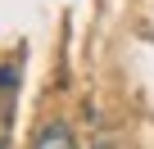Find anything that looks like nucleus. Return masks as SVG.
Listing matches in <instances>:
<instances>
[{"mask_svg": "<svg viewBox=\"0 0 154 149\" xmlns=\"http://www.w3.org/2000/svg\"><path fill=\"white\" fill-rule=\"evenodd\" d=\"M0 131H5V122H0ZM0 149H5V136H0Z\"/></svg>", "mask_w": 154, "mask_h": 149, "instance_id": "1", "label": "nucleus"}]
</instances>
